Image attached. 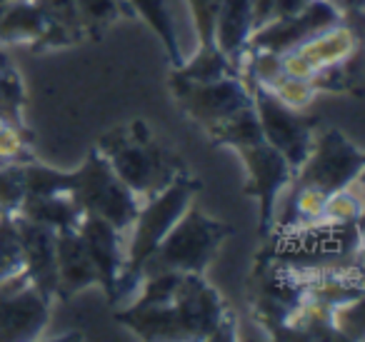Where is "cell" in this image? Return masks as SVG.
Returning a JSON list of instances; mask_svg holds the SVG:
<instances>
[{"mask_svg":"<svg viewBox=\"0 0 365 342\" xmlns=\"http://www.w3.org/2000/svg\"><path fill=\"white\" fill-rule=\"evenodd\" d=\"M98 150L140 202L158 195L180 172H185L180 157L163 147L153 135L150 125L143 120L120 125L103 135Z\"/></svg>","mask_w":365,"mask_h":342,"instance_id":"obj_1","label":"cell"},{"mask_svg":"<svg viewBox=\"0 0 365 342\" xmlns=\"http://www.w3.org/2000/svg\"><path fill=\"white\" fill-rule=\"evenodd\" d=\"M200 190V182L190 177V172H180L168 187H163L158 195L148 197L140 202L135 220L130 225V242L125 250V262H123L120 280H118L115 302L120 297L130 295L138 290L143 280V267H145L148 257L155 252V247L163 242V237L170 232V227L180 220V215L188 210L193 202L195 192Z\"/></svg>","mask_w":365,"mask_h":342,"instance_id":"obj_2","label":"cell"},{"mask_svg":"<svg viewBox=\"0 0 365 342\" xmlns=\"http://www.w3.org/2000/svg\"><path fill=\"white\" fill-rule=\"evenodd\" d=\"M230 235H233V227L208 217L198 205L190 202L188 210L182 212L180 220L170 227L155 252L148 257L143 277L163 270L203 275Z\"/></svg>","mask_w":365,"mask_h":342,"instance_id":"obj_3","label":"cell"},{"mask_svg":"<svg viewBox=\"0 0 365 342\" xmlns=\"http://www.w3.org/2000/svg\"><path fill=\"white\" fill-rule=\"evenodd\" d=\"M68 195L81 205L86 215L103 217L120 232L130 230L140 210V200L113 172L98 147H93L81 167L68 172Z\"/></svg>","mask_w":365,"mask_h":342,"instance_id":"obj_4","label":"cell"},{"mask_svg":"<svg viewBox=\"0 0 365 342\" xmlns=\"http://www.w3.org/2000/svg\"><path fill=\"white\" fill-rule=\"evenodd\" d=\"M243 81L250 90V98H253V108L265 142L270 147H275L295 172L300 167V162L308 157L310 147H313L318 118L308 115V113L298 110V108L285 105L273 90L255 83L253 78H243Z\"/></svg>","mask_w":365,"mask_h":342,"instance_id":"obj_5","label":"cell"},{"mask_svg":"<svg viewBox=\"0 0 365 342\" xmlns=\"http://www.w3.org/2000/svg\"><path fill=\"white\" fill-rule=\"evenodd\" d=\"M363 160V150L358 145H353L340 130L328 128L315 135L308 157L300 162L290 182L333 195L360 180Z\"/></svg>","mask_w":365,"mask_h":342,"instance_id":"obj_6","label":"cell"},{"mask_svg":"<svg viewBox=\"0 0 365 342\" xmlns=\"http://www.w3.org/2000/svg\"><path fill=\"white\" fill-rule=\"evenodd\" d=\"M185 340H235V322L220 292L203 275L185 272L173 297Z\"/></svg>","mask_w":365,"mask_h":342,"instance_id":"obj_7","label":"cell"},{"mask_svg":"<svg viewBox=\"0 0 365 342\" xmlns=\"http://www.w3.org/2000/svg\"><path fill=\"white\" fill-rule=\"evenodd\" d=\"M170 90L175 100L180 103L182 113L193 118L195 123H200L205 130L218 128L220 123H225L230 115H235L253 103L248 86L240 76H228L213 83H195L182 78L173 68Z\"/></svg>","mask_w":365,"mask_h":342,"instance_id":"obj_8","label":"cell"},{"mask_svg":"<svg viewBox=\"0 0 365 342\" xmlns=\"http://www.w3.org/2000/svg\"><path fill=\"white\" fill-rule=\"evenodd\" d=\"M51 320V300L28 280L26 270L0 280V342L36 340Z\"/></svg>","mask_w":365,"mask_h":342,"instance_id":"obj_9","label":"cell"},{"mask_svg":"<svg viewBox=\"0 0 365 342\" xmlns=\"http://www.w3.org/2000/svg\"><path fill=\"white\" fill-rule=\"evenodd\" d=\"M235 152L240 155L245 172H248L245 195L255 197L260 205V235L265 237L275 225V202L293 180V167L265 140L248 147H238Z\"/></svg>","mask_w":365,"mask_h":342,"instance_id":"obj_10","label":"cell"},{"mask_svg":"<svg viewBox=\"0 0 365 342\" xmlns=\"http://www.w3.org/2000/svg\"><path fill=\"white\" fill-rule=\"evenodd\" d=\"M338 23H343V18L330 0H310L308 6L295 16L278 18V21H270L265 26L255 28L248 41V51L283 56V53H290L298 46H303L305 41L318 36L325 28L338 26Z\"/></svg>","mask_w":365,"mask_h":342,"instance_id":"obj_11","label":"cell"},{"mask_svg":"<svg viewBox=\"0 0 365 342\" xmlns=\"http://www.w3.org/2000/svg\"><path fill=\"white\" fill-rule=\"evenodd\" d=\"M21 237L23 252V270L28 280L43 292V297L56 300L58 297V265H56V237L58 232L53 227L38 225L23 215H13Z\"/></svg>","mask_w":365,"mask_h":342,"instance_id":"obj_12","label":"cell"},{"mask_svg":"<svg viewBox=\"0 0 365 342\" xmlns=\"http://www.w3.org/2000/svg\"><path fill=\"white\" fill-rule=\"evenodd\" d=\"M78 235L86 242V250L91 255L93 265L98 270V285L108 295V300L115 302L118 280H120L125 250H123V232L113 227L108 220L98 215H83L78 225Z\"/></svg>","mask_w":365,"mask_h":342,"instance_id":"obj_13","label":"cell"},{"mask_svg":"<svg viewBox=\"0 0 365 342\" xmlns=\"http://www.w3.org/2000/svg\"><path fill=\"white\" fill-rule=\"evenodd\" d=\"M56 265H58V297L71 300L86 287L98 285V270L86 250V242L78 235V227L61 230L56 237Z\"/></svg>","mask_w":365,"mask_h":342,"instance_id":"obj_14","label":"cell"},{"mask_svg":"<svg viewBox=\"0 0 365 342\" xmlns=\"http://www.w3.org/2000/svg\"><path fill=\"white\" fill-rule=\"evenodd\" d=\"M255 31L253 23V8L250 0H223L220 11L215 16V31L213 43L230 58V63L238 71L240 58L248 51V41Z\"/></svg>","mask_w":365,"mask_h":342,"instance_id":"obj_15","label":"cell"},{"mask_svg":"<svg viewBox=\"0 0 365 342\" xmlns=\"http://www.w3.org/2000/svg\"><path fill=\"white\" fill-rule=\"evenodd\" d=\"M360 38L363 36H358L353 28H348L345 23H338V26L320 31L318 36H313L310 41H305L303 46H298L290 53L295 58H300L310 68V73H318L323 68L340 63L343 58L353 56L355 51H360Z\"/></svg>","mask_w":365,"mask_h":342,"instance_id":"obj_16","label":"cell"},{"mask_svg":"<svg viewBox=\"0 0 365 342\" xmlns=\"http://www.w3.org/2000/svg\"><path fill=\"white\" fill-rule=\"evenodd\" d=\"M115 320L130 327L143 340H185L173 302H163V305L130 302L125 310L115 312Z\"/></svg>","mask_w":365,"mask_h":342,"instance_id":"obj_17","label":"cell"},{"mask_svg":"<svg viewBox=\"0 0 365 342\" xmlns=\"http://www.w3.org/2000/svg\"><path fill=\"white\" fill-rule=\"evenodd\" d=\"M48 33V21L36 0H8L0 6V46L31 43L33 48Z\"/></svg>","mask_w":365,"mask_h":342,"instance_id":"obj_18","label":"cell"},{"mask_svg":"<svg viewBox=\"0 0 365 342\" xmlns=\"http://www.w3.org/2000/svg\"><path fill=\"white\" fill-rule=\"evenodd\" d=\"M36 3L41 6L43 16L48 21V33L41 38L36 51L68 48L86 38V28H83L76 0H36Z\"/></svg>","mask_w":365,"mask_h":342,"instance_id":"obj_19","label":"cell"},{"mask_svg":"<svg viewBox=\"0 0 365 342\" xmlns=\"http://www.w3.org/2000/svg\"><path fill=\"white\" fill-rule=\"evenodd\" d=\"M18 215L61 232L81 225L86 212L81 210V205L71 195L58 192V195H26Z\"/></svg>","mask_w":365,"mask_h":342,"instance_id":"obj_20","label":"cell"},{"mask_svg":"<svg viewBox=\"0 0 365 342\" xmlns=\"http://www.w3.org/2000/svg\"><path fill=\"white\" fill-rule=\"evenodd\" d=\"M123 3L130 6L133 13L140 16L143 21L153 28V33L160 38L163 48H165L168 58H170V66L173 68L182 66V53H180V46H178L175 26H173L168 0H123Z\"/></svg>","mask_w":365,"mask_h":342,"instance_id":"obj_21","label":"cell"},{"mask_svg":"<svg viewBox=\"0 0 365 342\" xmlns=\"http://www.w3.org/2000/svg\"><path fill=\"white\" fill-rule=\"evenodd\" d=\"M208 133L218 145H228V147H233V150L265 140L263 130H260L258 115H255L253 103L245 105L243 110H238L235 115H230L228 120L220 123L218 128H213V130H208Z\"/></svg>","mask_w":365,"mask_h":342,"instance_id":"obj_22","label":"cell"},{"mask_svg":"<svg viewBox=\"0 0 365 342\" xmlns=\"http://www.w3.org/2000/svg\"><path fill=\"white\" fill-rule=\"evenodd\" d=\"M175 71L182 78H188V81L195 83H213L220 81V78L238 76L230 58L218 46H198V53L188 63L182 61V66H178Z\"/></svg>","mask_w":365,"mask_h":342,"instance_id":"obj_23","label":"cell"},{"mask_svg":"<svg viewBox=\"0 0 365 342\" xmlns=\"http://www.w3.org/2000/svg\"><path fill=\"white\" fill-rule=\"evenodd\" d=\"M360 78H363V71H360V51H355L353 56L343 58L335 66H328L323 71L313 73L310 83H313L315 90H328V93H348L355 90L360 93Z\"/></svg>","mask_w":365,"mask_h":342,"instance_id":"obj_24","label":"cell"},{"mask_svg":"<svg viewBox=\"0 0 365 342\" xmlns=\"http://www.w3.org/2000/svg\"><path fill=\"white\" fill-rule=\"evenodd\" d=\"M23 108H26V88H23V81L16 68H13V63L0 53V118H6V120H11L18 128H26V123H23Z\"/></svg>","mask_w":365,"mask_h":342,"instance_id":"obj_25","label":"cell"},{"mask_svg":"<svg viewBox=\"0 0 365 342\" xmlns=\"http://www.w3.org/2000/svg\"><path fill=\"white\" fill-rule=\"evenodd\" d=\"M78 13H81L83 28H86V38H98L123 16V0H76Z\"/></svg>","mask_w":365,"mask_h":342,"instance_id":"obj_26","label":"cell"},{"mask_svg":"<svg viewBox=\"0 0 365 342\" xmlns=\"http://www.w3.org/2000/svg\"><path fill=\"white\" fill-rule=\"evenodd\" d=\"M26 162H0V215H16L26 197Z\"/></svg>","mask_w":365,"mask_h":342,"instance_id":"obj_27","label":"cell"},{"mask_svg":"<svg viewBox=\"0 0 365 342\" xmlns=\"http://www.w3.org/2000/svg\"><path fill=\"white\" fill-rule=\"evenodd\" d=\"M265 88H268V90H273L275 95L285 103V105L298 108V110H305V108L313 103L315 93H318L310 81H305V78L285 76V73H280V76L275 78L273 83H268Z\"/></svg>","mask_w":365,"mask_h":342,"instance_id":"obj_28","label":"cell"},{"mask_svg":"<svg viewBox=\"0 0 365 342\" xmlns=\"http://www.w3.org/2000/svg\"><path fill=\"white\" fill-rule=\"evenodd\" d=\"M33 160L28 147V130L13 125L11 120L0 118V162H28Z\"/></svg>","mask_w":365,"mask_h":342,"instance_id":"obj_29","label":"cell"},{"mask_svg":"<svg viewBox=\"0 0 365 342\" xmlns=\"http://www.w3.org/2000/svg\"><path fill=\"white\" fill-rule=\"evenodd\" d=\"M188 3L195 21V31H198V46H215L213 43L215 16H218L223 0H188Z\"/></svg>","mask_w":365,"mask_h":342,"instance_id":"obj_30","label":"cell"},{"mask_svg":"<svg viewBox=\"0 0 365 342\" xmlns=\"http://www.w3.org/2000/svg\"><path fill=\"white\" fill-rule=\"evenodd\" d=\"M310 0H275V8H273V18L270 21H278V18H288L300 13L305 6H308ZM268 21V23H270Z\"/></svg>","mask_w":365,"mask_h":342,"instance_id":"obj_31","label":"cell"},{"mask_svg":"<svg viewBox=\"0 0 365 342\" xmlns=\"http://www.w3.org/2000/svg\"><path fill=\"white\" fill-rule=\"evenodd\" d=\"M250 8H253V23L255 28L265 26V23L273 18L275 0H250Z\"/></svg>","mask_w":365,"mask_h":342,"instance_id":"obj_32","label":"cell"},{"mask_svg":"<svg viewBox=\"0 0 365 342\" xmlns=\"http://www.w3.org/2000/svg\"><path fill=\"white\" fill-rule=\"evenodd\" d=\"M6 3H8V0H0V6H6Z\"/></svg>","mask_w":365,"mask_h":342,"instance_id":"obj_33","label":"cell"}]
</instances>
